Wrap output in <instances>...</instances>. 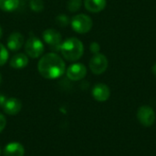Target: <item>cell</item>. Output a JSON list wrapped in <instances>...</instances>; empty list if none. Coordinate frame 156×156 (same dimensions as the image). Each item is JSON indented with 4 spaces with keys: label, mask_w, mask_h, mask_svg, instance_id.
I'll return each instance as SVG.
<instances>
[{
    "label": "cell",
    "mask_w": 156,
    "mask_h": 156,
    "mask_svg": "<svg viewBox=\"0 0 156 156\" xmlns=\"http://www.w3.org/2000/svg\"><path fill=\"white\" fill-rule=\"evenodd\" d=\"M37 69L40 75L48 80L61 77L66 70L64 60L56 53L50 52L44 55L38 61Z\"/></svg>",
    "instance_id": "6da1fadb"
},
{
    "label": "cell",
    "mask_w": 156,
    "mask_h": 156,
    "mask_svg": "<svg viewBox=\"0 0 156 156\" xmlns=\"http://www.w3.org/2000/svg\"><path fill=\"white\" fill-rule=\"evenodd\" d=\"M59 50L66 60L77 61L83 55L84 46L79 38L69 37L61 43Z\"/></svg>",
    "instance_id": "7a4b0ae2"
},
{
    "label": "cell",
    "mask_w": 156,
    "mask_h": 156,
    "mask_svg": "<svg viewBox=\"0 0 156 156\" xmlns=\"http://www.w3.org/2000/svg\"><path fill=\"white\" fill-rule=\"evenodd\" d=\"M72 29L79 34H85L90 31L93 22L90 16L85 14H79L74 16L70 20Z\"/></svg>",
    "instance_id": "3957f363"
},
{
    "label": "cell",
    "mask_w": 156,
    "mask_h": 156,
    "mask_svg": "<svg viewBox=\"0 0 156 156\" xmlns=\"http://www.w3.org/2000/svg\"><path fill=\"white\" fill-rule=\"evenodd\" d=\"M45 50L43 42L34 35H31L25 44V51L28 57L31 58H39Z\"/></svg>",
    "instance_id": "277c9868"
},
{
    "label": "cell",
    "mask_w": 156,
    "mask_h": 156,
    "mask_svg": "<svg viewBox=\"0 0 156 156\" xmlns=\"http://www.w3.org/2000/svg\"><path fill=\"white\" fill-rule=\"evenodd\" d=\"M109 61L105 55L98 53L95 54L90 60L89 66L91 72L95 75H101L106 71L108 69Z\"/></svg>",
    "instance_id": "5b68a950"
},
{
    "label": "cell",
    "mask_w": 156,
    "mask_h": 156,
    "mask_svg": "<svg viewBox=\"0 0 156 156\" xmlns=\"http://www.w3.org/2000/svg\"><path fill=\"white\" fill-rule=\"evenodd\" d=\"M137 119L143 126L150 127L155 122V112L152 107L143 105L137 111Z\"/></svg>",
    "instance_id": "8992f818"
},
{
    "label": "cell",
    "mask_w": 156,
    "mask_h": 156,
    "mask_svg": "<svg viewBox=\"0 0 156 156\" xmlns=\"http://www.w3.org/2000/svg\"><path fill=\"white\" fill-rule=\"evenodd\" d=\"M42 37L49 47H51L54 49H59V47L62 43V37L58 30L54 28H48L45 31H43Z\"/></svg>",
    "instance_id": "52a82bcc"
},
{
    "label": "cell",
    "mask_w": 156,
    "mask_h": 156,
    "mask_svg": "<svg viewBox=\"0 0 156 156\" xmlns=\"http://www.w3.org/2000/svg\"><path fill=\"white\" fill-rule=\"evenodd\" d=\"M66 74L69 80L78 81L85 78L87 75V68L82 63H74L67 69Z\"/></svg>",
    "instance_id": "ba28073f"
},
{
    "label": "cell",
    "mask_w": 156,
    "mask_h": 156,
    "mask_svg": "<svg viewBox=\"0 0 156 156\" xmlns=\"http://www.w3.org/2000/svg\"><path fill=\"white\" fill-rule=\"evenodd\" d=\"M91 94L97 101L103 102L109 100L111 96V90L104 83H97L93 86Z\"/></svg>",
    "instance_id": "9c48e42d"
},
{
    "label": "cell",
    "mask_w": 156,
    "mask_h": 156,
    "mask_svg": "<svg viewBox=\"0 0 156 156\" xmlns=\"http://www.w3.org/2000/svg\"><path fill=\"white\" fill-rule=\"evenodd\" d=\"M2 107L5 113L9 115H16L21 111L22 103L16 98H9L5 100Z\"/></svg>",
    "instance_id": "30bf717a"
},
{
    "label": "cell",
    "mask_w": 156,
    "mask_h": 156,
    "mask_svg": "<svg viewBox=\"0 0 156 156\" xmlns=\"http://www.w3.org/2000/svg\"><path fill=\"white\" fill-rule=\"evenodd\" d=\"M6 43L11 51H17L24 45V36L19 32H13L9 35Z\"/></svg>",
    "instance_id": "8fae6325"
},
{
    "label": "cell",
    "mask_w": 156,
    "mask_h": 156,
    "mask_svg": "<svg viewBox=\"0 0 156 156\" xmlns=\"http://www.w3.org/2000/svg\"><path fill=\"white\" fill-rule=\"evenodd\" d=\"M24 146L16 142L8 144L4 150L5 156H24Z\"/></svg>",
    "instance_id": "7c38bea8"
},
{
    "label": "cell",
    "mask_w": 156,
    "mask_h": 156,
    "mask_svg": "<svg viewBox=\"0 0 156 156\" xmlns=\"http://www.w3.org/2000/svg\"><path fill=\"white\" fill-rule=\"evenodd\" d=\"M107 5L106 0H84L85 8L91 13H99Z\"/></svg>",
    "instance_id": "4fadbf2b"
},
{
    "label": "cell",
    "mask_w": 156,
    "mask_h": 156,
    "mask_svg": "<svg viewBox=\"0 0 156 156\" xmlns=\"http://www.w3.org/2000/svg\"><path fill=\"white\" fill-rule=\"evenodd\" d=\"M9 64L13 69H24L28 64V57L24 53H16L12 57Z\"/></svg>",
    "instance_id": "5bb4252c"
},
{
    "label": "cell",
    "mask_w": 156,
    "mask_h": 156,
    "mask_svg": "<svg viewBox=\"0 0 156 156\" xmlns=\"http://www.w3.org/2000/svg\"><path fill=\"white\" fill-rule=\"evenodd\" d=\"M19 5V0H0V9L5 12H12Z\"/></svg>",
    "instance_id": "9a60e30c"
},
{
    "label": "cell",
    "mask_w": 156,
    "mask_h": 156,
    "mask_svg": "<svg viewBox=\"0 0 156 156\" xmlns=\"http://www.w3.org/2000/svg\"><path fill=\"white\" fill-rule=\"evenodd\" d=\"M82 5V0H69L67 3V8L69 12H77L80 10Z\"/></svg>",
    "instance_id": "2e32d148"
},
{
    "label": "cell",
    "mask_w": 156,
    "mask_h": 156,
    "mask_svg": "<svg viewBox=\"0 0 156 156\" xmlns=\"http://www.w3.org/2000/svg\"><path fill=\"white\" fill-rule=\"evenodd\" d=\"M8 57H9V54H8L6 48L3 44L0 43V67L4 66L7 62Z\"/></svg>",
    "instance_id": "e0dca14e"
},
{
    "label": "cell",
    "mask_w": 156,
    "mask_h": 156,
    "mask_svg": "<svg viewBox=\"0 0 156 156\" xmlns=\"http://www.w3.org/2000/svg\"><path fill=\"white\" fill-rule=\"evenodd\" d=\"M29 6L35 12H40L44 9V3L42 0H30Z\"/></svg>",
    "instance_id": "ac0fdd59"
},
{
    "label": "cell",
    "mask_w": 156,
    "mask_h": 156,
    "mask_svg": "<svg viewBox=\"0 0 156 156\" xmlns=\"http://www.w3.org/2000/svg\"><path fill=\"white\" fill-rule=\"evenodd\" d=\"M56 23H57L58 26H59L61 27H67L70 23V21H69V18L66 15L61 14V15H59V16H58L56 17Z\"/></svg>",
    "instance_id": "d6986e66"
},
{
    "label": "cell",
    "mask_w": 156,
    "mask_h": 156,
    "mask_svg": "<svg viewBox=\"0 0 156 156\" xmlns=\"http://www.w3.org/2000/svg\"><path fill=\"white\" fill-rule=\"evenodd\" d=\"M90 50L91 53H93L94 55L95 54H98L100 53V50H101V46L98 42H91L90 45Z\"/></svg>",
    "instance_id": "ffe728a7"
},
{
    "label": "cell",
    "mask_w": 156,
    "mask_h": 156,
    "mask_svg": "<svg viewBox=\"0 0 156 156\" xmlns=\"http://www.w3.org/2000/svg\"><path fill=\"white\" fill-rule=\"evenodd\" d=\"M5 125H6V120H5V117L3 114H1V113H0V133L5 129Z\"/></svg>",
    "instance_id": "44dd1931"
},
{
    "label": "cell",
    "mask_w": 156,
    "mask_h": 156,
    "mask_svg": "<svg viewBox=\"0 0 156 156\" xmlns=\"http://www.w3.org/2000/svg\"><path fill=\"white\" fill-rule=\"evenodd\" d=\"M5 101V97L4 95L0 94V106H3Z\"/></svg>",
    "instance_id": "7402d4cb"
},
{
    "label": "cell",
    "mask_w": 156,
    "mask_h": 156,
    "mask_svg": "<svg viewBox=\"0 0 156 156\" xmlns=\"http://www.w3.org/2000/svg\"><path fill=\"white\" fill-rule=\"evenodd\" d=\"M152 71H153V73H154V75L156 76V63L153 66V68H152Z\"/></svg>",
    "instance_id": "603a6c76"
},
{
    "label": "cell",
    "mask_w": 156,
    "mask_h": 156,
    "mask_svg": "<svg viewBox=\"0 0 156 156\" xmlns=\"http://www.w3.org/2000/svg\"><path fill=\"white\" fill-rule=\"evenodd\" d=\"M2 35H3V31H2V27H0V38L2 37Z\"/></svg>",
    "instance_id": "cb8c5ba5"
},
{
    "label": "cell",
    "mask_w": 156,
    "mask_h": 156,
    "mask_svg": "<svg viewBox=\"0 0 156 156\" xmlns=\"http://www.w3.org/2000/svg\"><path fill=\"white\" fill-rule=\"evenodd\" d=\"M1 81H2V76H1V74H0V84H1Z\"/></svg>",
    "instance_id": "d4e9b609"
}]
</instances>
